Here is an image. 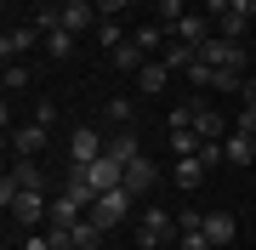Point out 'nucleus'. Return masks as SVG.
Here are the masks:
<instances>
[{
  "instance_id": "1",
  "label": "nucleus",
  "mask_w": 256,
  "mask_h": 250,
  "mask_svg": "<svg viewBox=\"0 0 256 250\" xmlns=\"http://www.w3.org/2000/svg\"><path fill=\"white\" fill-rule=\"evenodd\" d=\"M131 205H137V194H131V188H108V194H97V199H92V211H86V216H92V222L108 233V228L126 222V211H131Z\"/></svg>"
},
{
  "instance_id": "2",
  "label": "nucleus",
  "mask_w": 256,
  "mask_h": 250,
  "mask_svg": "<svg viewBox=\"0 0 256 250\" xmlns=\"http://www.w3.org/2000/svg\"><path fill=\"white\" fill-rule=\"evenodd\" d=\"M6 216H12V222H23V228L52 222V194H40V188H23V194L6 205Z\"/></svg>"
},
{
  "instance_id": "3",
  "label": "nucleus",
  "mask_w": 256,
  "mask_h": 250,
  "mask_svg": "<svg viewBox=\"0 0 256 250\" xmlns=\"http://www.w3.org/2000/svg\"><path fill=\"white\" fill-rule=\"evenodd\" d=\"M171 233H176V216L148 205V216L137 222V250H165V245H171Z\"/></svg>"
},
{
  "instance_id": "4",
  "label": "nucleus",
  "mask_w": 256,
  "mask_h": 250,
  "mask_svg": "<svg viewBox=\"0 0 256 250\" xmlns=\"http://www.w3.org/2000/svg\"><path fill=\"white\" fill-rule=\"evenodd\" d=\"M205 63H216V68H228V74H245V40H228V34H210L205 46H200Z\"/></svg>"
},
{
  "instance_id": "5",
  "label": "nucleus",
  "mask_w": 256,
  "mask_h": 250,
  "mask_svg": "<svg viewBox=\"0 0 256 250\" xmlns=\"http://www.w3.org/2000/svg\"><path fill=\"white\" fill-rule=\"evenodd\" d=\"M57 23L68 28V34H97V0H63V6H57Z\"/></svg>"
},
{
  "instance_id": "6",
  "label": "nucleus",
  "mask_w": 256,
  "mask_h": 250,
  "mask_svg": "<svg viewBox=\"0 0 256 250\" xmlns=\"http://www.w3.org/2000/svg\"><path fill=\"white\" fill-rule=\"evenodd\" d=\"M68 171H80L86 182L97 188V194H108V188H126V165H120V159H108V154L92 159V165H68Z\"/></svg>"
},
{
  "instance_id": "7",
  "label": "nucleus",
  "mask_w": 256,
  "mask_h": 250,
  "mask_svg": "<svg viewBox=\"0 0 256 250\" xmlns=\"http://www.w3.org/2000/svg\"><path fill=\"white\" fill-rule=\"evenodd\" d=\"M102 154H108V142L97 137V125H80L68 137V165H92V159H102Z\"/></svg>"
},
{
  "instance_id": "8",
  "label": "nucleus",
  "mask_w": 256,
  "mask_h": 250,
  "mask_svg": "<svg viewBox=\"0 0 256 250\" xmlns=\"http://www.w3.org/2000/svg\"><path fill=\"white\" fill-rule=\"evenodd\" d=\"M6 137H12V154H18V159H40V148H46V137H52V131L28 120V125H12Z\"/></svg>"
},
{
  "instance_id": "9",
  "label": "nucleus",
  "mask_w": 256,
  "mask_h": 250,
  "mask_svg": "<svg viewBox=\"0 0 256 250\" xmlns=\"http://www.w3.org/2000/svg\"><path fill=\"white\" fill-rule=\"evenodd\" d=\"M165 85H171V63H165V57H148V63L137 68V91L142 97H160Z\"/></svg>"
},
{
  "instance_id": "10",
  "label": "nucleus",
  "mask_w": 256,
  "mask_h": 250,
  "mask_svg": "<svg viewBox=\"0 0 256 250\" xmlns=\"http://www.w3.org/2000/svg\"><path fill=\"white\" fill-rule=\"evenodd\" d=\"M154 182H160V171H154V159H148V154H137V159H131V165H126V188H131V194H154Z\"/></svg>"
},
{
  "instance_id": "11",
  "label": "nucleus",
  "mask_w": 256,
  "mask_h": 250,
  "mask_svg": "<svg viewBox=\"0 0 256 250\" xmlns=\"http://www.w3.org/2000/svg\"><path fill=\"white\" fill-rule=\"evenodd\" d=\"M205 171H210V165H205L200 154H182V159H176V165H171V182L182 188V194H194V188L205 182Z\"/></svg>"
},
{
  "instance_id": "12",
  "label": "nucleus",
  "mask_w": 256,
  "mask_h": 250,
  "mask_svg": "<svg viewBox=\"0 0 256 250\" xmlns=\"http://www.w3.org/2000/svg\"><path fill=\"white\" fill-rule=\"evenodd\" d=\"M40 40V28H6V34H0V57H6V63H23V51L34 46Z\"/></svg>"
},
{
  "instance_id": "13",
  "label": "nucleus",
  "mask_w": 256,
  "mask_h": 250,
  "mask_svg": "<svg viewBox=\"0 0 256 250\" xmlns=\"http://www.w3.org/2000/svg\"><path fill=\"white\" fill-rule=\"evenodd\" d=\"M131 40H137L148 57H160L165 46H171V28H165V23H137V28H131Z\"/></svg>"
},
{
  "instance_id": "14",
  "label": "nucleus",
  "mask_w": 256,
  "mask_h": 250,
  "mask_svg": "<svg viewBox=\"0 0 256 250\" xmlns=\"http://www.w3.org/2000/svg\"><path fill=\"white\" fill-rule=\"evenodd\" d=\"M234 233H239V222H234L228 211H210V216H205V239L216 245V250H228V245H234Z\"/></svg>"
},
{
  "instance_id": "15",
  "label": "nucleus",
  "mask_w": 256,
  "mask_h": 250,
  "mask_svg": "<svg viewBox=\"0 0 256 250\" xmlns=\"http://www.w3.org/2000/svg\"><path fill=\"white\" fill-rule=\"evenodd\" d=\"M188 108H194V131H200V137H216V142H222L228 120H222V114L210 108V102H188Z\"/></svg>"
},
{
  "instance_id": "16",
  "label": "nucleus",
  "mask_w": 256,
  "mask_h": 250,
  "mask_svg": "<svg viewBox=\"0 0 256 250\" xmlns=\"http://www.w3.org/2000/svg\"><path fill=\"white\" fill-rule=\"evenodd\" d=\"M222 148H228V159H234L239 171H245V165H256V137H250V131H234Z\"/></svg>"
},
{
  "instance_id": "17",
  "label": "nucleus",
  "mask_w": 256,
  "mask_h": 250,
  "mask_svg": "<svg viewBox=\"0 0 256 250\" xmlns=\"http://www.w3.org/2000/svg\"><path fill=\"white\" fill-rule=\"evenodd\" d=\"M160 57L171 63V74H188V68H194V57H200V46H188V40H171Z\"/></svg>"
},
{
  "instance_id": "18",
  "label": "nucleus",
  "mask_w": 256,
  "mask_h": 250,
  "mask_svg": "<svg viewBox=\"0 0 256 250\" xmlns=\"http://www.w3.org/2000/svg\"><path fill=\"white\" fill-rule=\"evenodd\" d=\"M142 148H137V137H131V125H120L114 137H108V159H120V165H131Z\"/></svg>"
},
{
  "instance_id": "19",
  "label": "nucleus",
  "mask_w": 256,
  "mask_h": 250,
  "mask_svg": "<svg viewBox=\"0 0 256 250\" xmlns=\"http://www.w3.org/2000/svg\"><path fill=\"white\" fill-rule=\"evenodd\" d=\"M114 57V68H120V74H137V68L148 63V51L137 46V40H126V46H120V51H108Z\"/></svg>"
},
{
  "instance_id": "20",
  "label": "nucleus",
  "mask_w": 256,
  "mask_h": 250,
  "mask_svg": "<svg viewBox=\"0 0 256 250\" xmlns=\"http://www.w3.org/2000/svg\"><path fill=\"white\" fill-rule=\"evenodd\" d=\"M40 40H46V57H52V63H63V57H74V34H68V28H46Z\"/></svg>"
},
{
  "instance_id": "21",
  "label": "nucleus",
  "mask_w": 256,
  "mask_h": 250,
  "mask_svg": "<svg viewBox=\"0 0 256 250\" xmlns=\"http://www.w3.org/2000/svg\"><path fill=\"white\" fill-rule=\"evenodd\" d=\"M126 40H131V28H120L114 17H102V23H97V46H102V51H120Z\"/></svg>"
},
{
  "instance_id": "22",
  "label": "nucleus",
  "mask_w": 256,
  "mask_h": 250,
  "mask_svg": "<svg viewBox=\"0 0 256 250\" xmlns=\"http://www.w3.org/2000/svg\"><path fill=\"white\" fill-rule=\"evenodd\" d=\"M97 245H102V228L92 216H80V222H74V250H97Z\"/></svg>"
},
{
  "instance_id": "23",
  "label": "nucleus",
  "mask_w": 256,
  "mask_h": 250,
  "mask_svg": "<svg viewBox=\"0 0 256 250\" xmlns=\"http://www.w3.org/2000/svg\"><path fill=\"white\" fill-rule=\"evenodd\" d=\"M102 114H108V125H131V120H137V102H131V97H108Z\"/></svg>"
},
{
  "instance_id": "24",
  "label": "nucleus",
  "mask_w": 256,
  "mask_h": 250,
  "mask_svg": "<svg viewBox=\"0 0 256 250\" xmlns=\"http://www.w3.org/2000/svg\"><path fill=\"white\" fill-rule=\"evenodd\" d=\"M200 142H205V137H200L194 125H188V131H171V154H176V159H182V154H200Z\"/></svg>"
},
{
  "instance_id": "25",
  "label": "nucleus",
  "mask_w": 256,
  "mask_h": 250,
  "mask_svg": "<svg viewBox=\"0 0 256 250\" xmlns=\"http://www.w3.org/2000/svg\"><path fill=\"white\" fill-rule=\"evenodd\" d=\"M28 80H34V74H28V63H6V74H0V85H6V97H12V91H23Z\"/></svg>"
},
{
  "instance_id": "26",
  "label": "nucleus",
  "mask_w": 256,
  "mask_h": 250,
  "mask_svg": "<svg viewBox=\"0 0 256 250\" xmlns=\"http://www.w3.org/2000/svg\"><path fill=\"white\" fill-rule=\"evenodd\" d=\"M188 80H194V85H205V91H216V63H205V57H194Z\"/></svg>"
},
{
  "instance_id": "27",
  "label": "nucleus",
  "mask_w": 256,
  "mask_h": 250,
  "mask_svg": "<svg viewBox=\"0 0 256 250\" xmlns=\"http://www.w3.org/2000/svg\"><path fill=\"white\" fill-rule=\"evenodd\" d=\"M176 250H216V245L205 239V222H200V228H182V245Z\"/></svg>"
},
{
  "instance_id": "28",
  "label": "nucleus",
  "mask_w": 256,
  "mask_h": 250,
  "mask_svg": "<svg viewBox=\"0 0 256 250\" xmlns=\"http://www.w3.org/2000/svg\"><path fill=\"white\" fill-rule=\"evenodd\" d=\"M182 11H188L182 0H160V6H154V23H165V28H171L176 17H182Z\"/></svg>"
},
{
  "instance_id": "29",
  "label": "nucleus",
  "mask_w": 256,
  "mask_h": 250,
  "mask_svg": "<svg viewBox=\"0 0 256 250\" xmlns=\"http://www.w3.org/2000/svg\"><path fill=\"white\" fill-rule=\"evenodd\" d=\"M216 34L239 40V34H245V17H239V11H222V17H216Z\"/></svg>"
},
{
  "instance_id": "30",
  "label": "nucleus",
  "mask_w": 256,
  "mask_h": 250,
  "mask_svg": "<svg viewBox=\"0 0 256 250\" xmlns=\"http://www.w3.org/2000/svg\"><path fill=\"white\" fill-rule=\"evenodd\" d=\"M52 120H57V102L40 97V102H34V125H52Z\"/></svg>"
},
{
  "instance_id": "31",
  "label": "nucleus",
  "mask_w": 256,
  "mask_h": 250,
  "mask_svg": "<svg viewBox=\"0 0 256 250\" xmlns=\"http://www.w3.org/2000/svg\"><path fill=\"white\" fill-rule=\"evenodd\" d=\"M23 250H52V233H46V228H34V233L23 239Z\"/></svg>"
},
{
  "instance_id": "32",
  "label": "nucleus",
  "mask_w": 256,
  "mask_h": 250,
  "mask_svg": "<svg viewBox=\"0 0 256 250\" xmlns=\"http://www.w3.org/2000/svg\"><path fill=\"white\" fill-rule=\"evenodd\" d=\"M126 6H131V0H97V17H120Z\"/></svg>"
},
{
  "instance_id": "33",
  "label": "nucleus",
  "mask_w": 256,
  "mask_h": 250,
  "mask_svg": "<svg viewBox=\"0 0 256 250\" xmlns=\"http://www.w3.org/2000/svg\"><path fill=\"white\" fill-rule=\"evenodd\" d=\"M234 131H250V137H256V108H239V120H234Z\"/></svg>"
},
{
  "instance_id": "34",
  "label": "nucleus",
  "mask_w": 256,
  "mask_h": 250,
  "mask_svg": "<svg viewBox=\"0 0 256 250\" xmlns=\"http://www.w3.org/2000/svg\"><path fill=\"white\" fill-rule=\"evenodd\" d=\"M228 11H239V17H245V23H250V17H256V0H234V6H228Z\"/></svg>"
},
{
  "instance_id": "35",
  "label": "nucleus",
  "mask_w": 256,
  "mask_h": 250,
  "mask_svg": "<svg viewBox=\"0 0 256 250\" xmlns=\"http://www.w3.org/2000/svg\"><path fill=\"white\" fill-rule=\"evenodd\" d=\"M239 97H245V108H256V74L245 80V91H239Z\"/></svg>"
},
{
  "instance_id": "36",
  "label": "nucleus",
  "mask_w": 256,
  "mask_h": 250,
  "mask_svg": "<svg viewBox=\"0 0 256 250\" xmlns=\"http://www.w3.org/2000/svg\"><path fill=\"white\" fill-rule=\"evenodd\" d=\"M131 6H137V0H131Z\"/></svg>"
}]
</instances>
